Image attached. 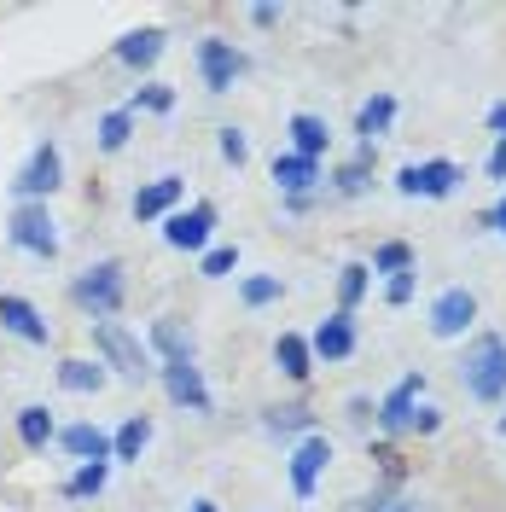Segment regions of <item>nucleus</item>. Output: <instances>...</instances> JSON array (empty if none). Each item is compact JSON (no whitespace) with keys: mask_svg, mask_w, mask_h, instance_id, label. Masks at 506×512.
I'll return each mask as SVG.
<instances>
[{"mask_svg":"<svg viewBox=\"0 0 506 512\" xmlns=\"http://www.w3.org/2000/svg\"><path fill=\"white\" fill-rule=\"evenodd\" d=\"M181 192H187L181 175H158V181H146V187L134 192V222H158V216H169V210L181 204Z\"/></svg>","mask_w":506,"mask_h":512,"instance_id":"4468645a","label":"nucleus"},{"mask_svg":"<svg viewBox=\"0 0 506 512\" xmlns=\"http://www.w3.org/2000/svg\"><path fill=\"white\" fill-rule=\"evenodd\" d=\"M53 443H59L64 454H76L82 466H88V460H111V437H105L99 425H64Z\"/></svg>","mask_w":506,"mask_h":512,"instance_id":"6ab92c4d","label":"nucleus"},{"mask_svg":"<svg viewBox=\"0 0 506 512\" xmlns=\"http://www.w3.org/2000/svg\"><path fill=\"white\" fill-rule=\"evenodd\" d=\"M280 274H251V280H245V286H239V297H245V303H251V309H268V303H280Z\"/></svg>","mask_w":506,"mask_h":512,"instance_id":"7c9ffc66","label":"nucleus"},{"mask_svg":"<svg viewBox=\"0 0 506 512\" xmlns=\"http://www.w3.org/2000/svg\"><path fill=\"white\" fill-rule=\"evenodd\" d=\"M123 291H128L123 262H117V256H105V262L82 268V274L70 280V303H76V309L99 326V320H111L117 309H123Z\"/></svg>","mask_w":506,"mask_h":512,"instance_id":"f03ea898","label":"nucleus"},{"mask_svg":"<svg viewBox=\"0 0 506 512\" xmlns=\"http://www.w3.org/2000/svg\"><path fill=\"white\" fill-rule=\"evenodd\" d=\"M460 384H466V396L477 402H501L506 396V338L501 332H477L466 355H460Z\"/></svg>","mask_w":506,"mask_h":512,"instance_id":"f257e3e1","label":"nucleus"},{"mask_svg":"<svg viewBox=\"0 0 506 512\" xmlns=\"http://www.w3.org/2000/svg\"><path fill=\"white\" fill-rule=\"evenodd\" d=\"M262 425L274 431V437H297V431H315V408L309 402H280V408H268Z\"/></svg>","mask_w":506,"mask_h":512,"instance_id":"393cba45","label":"nucleus"},{"mask_svg":"<svg viewBox=\"0 0 506 512\" xmlns=\"http://www.w3.org/2000/svg\"><path fill=\"white\" fill-rule=\"evenodd\" d=\"M489 175L506 181V140H495V152H489Z\"/></svg>","mask_w":506,"mask_h":512,"instance_id":"58836bf2","label":"nucleus"},{"mask_svg":"<svg viewBox=\"0 0 506 512\" xmlns=\"http://www.w3.org/2000/svg\"><path fill=\"white\" fill-rule=\"evenodd\" d=\"M6 239H12L18 251L41 256V262H53V256H59V233H53L47 204H18V210H12V222H6Z\"/></svg>","mask_w":506,"mask_h":512,"instance_id":"20e7f679","label":"nucleus"},{"mask_svg":"<svg viewBox=\"0 0 506 512\" xmlns=\"http://www.w3.org/2000/svg\"><path fill=\"white\" fill-rule=\"evenodd\" d=\"M59 431H53V414L41 408V402H30V408H18V443L30 448V454H41V448L53 443Z\"/></svg>","mask_w":506,"mask_h":512,"instance_id":"b1692460","label":"nucleus"},{"mask_svg":"<svg viewBox=\"0 0 506 512\" xmlns=\"http://www.w3.org/2000/svg\"><path fill=\"white\" fill-rule=\"evenodd\" d=\"M326 146H332V128H326V117H315V111H297L291 117V152L297 158H326Z\"/></svg>","mask_w":506,"mask_h":512,"instance_id":"a211bd4d","label":"nucleus"},{"mask_svg":"<svg viewBox=\"0 0 506 512\" xmlns=\"http://www.w3.org/2000/svg\"><path fill=\"white\" fill-rule=\"evenodd\" d=\"M187 512H216V501H192V507Z\"/></svg>","mask_w":506,"mask_h":512,"instance_id":"37998d69","label":"nucleus"},{"mask_svg":"<svg viewBox=\"0 0 506 512\" xmlns=\"http://www.w3.org/2000/svg\"><path fill=\"white\" fill-rule=\"evenodd\" d=\"M0 326H6L12 338L35 344V350H47V344H53V326L41 320V309H35L30 297H12V291H0Z\"/></svg>","mask_w":506,"mask_h":512,"instance_id":"9d476101","label":"nucleus"},{"mask_svg":"<svg viewBox=\"0 0 506 512\" xmlns=\"http://www.w3.org/2000/svg\"><path fill=\"white\" fill-rule=\"evenodd\" d=\"M105 478H111V460H88V466H76V472L64 478V495H70V501H88V495L105 489Z\"/></svg>","mask_w":506,"mask_h":512,"instance_id":"a878e982","label":"nucleus"},{"mask_svg":"<svg viewBox=\"0 0 506 512\" xmlns=\"http://www.w3.org/2000/svg\"><path fill=\"white\" fill-rule=\"evenodd\" d=\"M233 268H239V245H216V251H204V262H198L204 280H227Z\"/></svg>","mask_w":506,"mask_h":512,"instance_id":"473e14b6","label":"nucleus"},{"mask_svg":"<svg viewBox=\"0 0 506 512\" xmlns=\"http://www.w3.org/2000/svg\"><path fill=\"white\" fill-rule=\"evenodd\" d=\"M140 105H146V111H169V105H175V94H169L163 82H146V88L134 94V105H128V111H140Z\"/></svg>","mask_w":506,"mask_h":512,"instance_id":"72a5a7b5","label":"nucleus"},{"mask_svg":"<svg viewBox=\"0 0 506 512\" xmlns=\"http://www.w3.org/2000/svg\"><path fill=\"white\" fill-rule=\"evenodd\" d=\"M408 268H413V251L402 245V239H390V245L373 251V274H408Z\"/></svg>","mask_w":506,"mask_h":512,"instance_id":"2f4dec72","label":"nucleus"},{"mask_svg":"<svg viewBox=\"0 0 506 512\" xmlns=\"http://www.w3.org/2000/svg\"><path fill=\"white\" fill-rule=\"evenodd\" d=\"M483 227H501V233H506V198L495 204V210H489V216H483Z\"/></svg>","mask_w":506,"mask_h":512,"instance_id":"a19ab883","label":"nucleus"},{"mask_svg":"<svg viewBox=\"0 0 506 512\" xmlns=\"http://www.w3.org/2000/svg\"><path fill=\"white\" fill-rule=\"evenodd\" d=\"M437 425H443V414H437V408H425V402H419V414H413V431H419V437H431V431H437Z\"/></svg>","mask_w":506,"mask_h":512,"instance_id":"c9c22d12","label":"nucleus"},{"mask_svg":"<svg viewBox=\"0 0 506 512\" xmlns=\"http://www.w3.org/2000/svg\"><path fill=\"white\" fill-rule=\"evenodd\" d=\"M163 53V30H134L117 41V64H128V70H152Z\"/></svg>","mask_w":506,"mask_h":512,"instance_id":"4be33fe9","label":"nucleus"},{"mask_svg":"<svg viewBox=\"0 0 506 512\" xmlns=\"http://www.w3.org/2000/svg\"><path fill=\"white\" fill-rule=\"evenodd\" d=\"M105 361H88V355H64L59 361V390H70V396H99L105 390Z\"/></svg>","mask_w":506,"mask_h":512,"instance_id":"dca6fc26","label":"nucleus"},{"mask_svg":"<svg viewBox=\"0 0 506 512\" xmlns=\"http://www.w3.org/2000/svg\"><path fill=\"white\" fill-rule=\"evenodd\" d=\"M419 396H425V373H408V379L396 384L390 396H384L379 408V425H384V437H402V431H413V414H419Z\"/></svg>","mask_w":506,"mask_h":512,"instance_id":"1a4fd4ad","label":"nucleus"},{"mask_svg":"<svg viewBox=\"0 0 506 512\" xmlns=\"http://www.w3.org/2000/svg\"><path fill=\"white\" fill-rule=\"evenodd\" d=\"M390 123H396V99L373 94L361 111H355V134H361V146H379V134H390Z\"/></svg>","mask_w":506,"mask_h":512,"instance_id":"412c9836","label":"nucleus"},{"mask_svg":"<svg viewBox=\"0 0 506 512\" xmlns=\"http://www.w3.org/2000/svg\"><path fill=\"white\" fill-rule=\"evenodd\" d=\"M367 274H373L367 262H349L344 274H338V303H344V315L361 303V297H367Z\"/></svg>","mask_w":506,"mask_h":512,"instance_id":"c756f323","label":"nucleus"},{"mask_svg":"<svg viewBox=\"0 0 506 512\" xmlns=\"http://www.w3.org/2000/svg\"><path fill=\"white\" fill-rule=\"evenodd\" d=\"M274 181H280L285 198H309V187L320 181V163L297 158V152H274Z\"/></svg>","mask_w":506,"mask_h":512,"instance_id":"f3484780","label":"nucleus"},{"mask_svg":"<svg viewBox=\"0 0 506 512\" xmlns=\"http://www.w3.org/2000/svg\"><path fill=\"white\" fill-rule=\"evenodd\" d=\"M384 512H419V501H390Z\"/></svg>","mask_w":506,"mask_h":512,"instance_id":"79ce46f5","label":"nucleus"},{"mask_svg":"<svg viewBox=\"0 0 506 512\" xmlns=\"http://www.w3.org/2000/svg\"><path fill=\"white\" fill-rule=\"evenodd\" d=\"M146 443H152V419H146V414H128L123 425H117V437H111V460H140V454H146Z\"/></svg>","mask_w":506,"mask_h":512,"instance_id":"5701e85b","label":"nucleus"},{"mask_svg":"<svg viewBox=\"0 0 506 512\" xmlns=\"http://www.w3.org/2000/svg\"><path fill=\"white\" fill-rule=\"evenodd\" d=\"M222 158L233 163V169L251 158V140H245V128H222Z\"/></svg>","mask_w":506,"mask_h":512,"instance_id":"f704fd0d","label":"nucleus"},{"mask_svg":"<svg viewBox=\"0 0 506 512\" xmlns=\"http://www.w3.org/2000/svg\"><path fill=\"white\" fill-rule=\"evenodd\" d=\"M274 361H280L285 379H297V384L315 373V350H309V338H303V332H280V344H274Z\"/></svg>","mask_w":506,"mask_h":512,"instance_id":"aec40b11","label":"nucleus"},{"mask_svg":"<svg viewBox=\"0 0 506 512\" xmlns=\"http://www.w3.org/2000/svg\"><path fill=\"white\" fill-rule=\"evenodd\" d=\"M501 437H506V414H501Z\"/></svg>","mask_w":506,"mask_h":512,"instance_id":"c03bdc74","label":"nucleus"},{"mask_svg":"<svg viewBox=\"0 0 506 512\" xmlns=\"http://www.w3.org/2000/svg\"><path fill=\"white\" fill-rule=\"evenodd\" d=\"M152 350H158L163 361H192V338L175 320H152Z\"/></svg>","mask_w":506,"mask_h":512,"instance_id":"cd10ccee","label":"nucleus"},{"mask_svg":"<svg viewBox=\"0 0 506 512\" xmlns=\"http://www.w3.org/2000/svg\"><path fill=\"white\" fill-rule=\"evenodd\" d=\"M454 187H460V169H454L448 158L408 163V169L396 175V192H402V198H448Z\"/></svg>","mask_w":506,"mask_h":512,"instance_id":"0eeeda50","label":"nucleus"},{"mask_svg":"<svg viewBox=\"0 0 506 512\" xmlns=\"http://www.w3.org/2000/svg\"><path fill=\"white\" fill-rule=\"evenodd\" d=\"M210 227H216V204L198 198L192 210H175V216L163 222V239H169L175 251H204V245H210Z\"/></svg>","mask_w":506,"mask_h":512,"instance_id":"6e6552de","label":"nucleus"},{"mask_svg":"<svg viewBox=\"0 0 506 512\" xmlns=\"http://www.w3.org/2000/svg\"><path fill=\"white\" fill-rule=\"evenodd\" d=\"M332 187L344 192V198H361V192L373 187V146H361V158L344 163V169L332 175Z\"/></svg>","mask_w":506,"mask_h":512,"instance_id":"bb28decb","label":"nucleus"},{"mask_svg":"<svg viewBox=\"0 0 506 512\" xmlns=\"http://www.w3.org/2000/svg\"><path fill=\"white\" fill-rule=\"evenodd\" d=\"M326 460H332V437L309 431V437L297 443V454H291V489H297V501H309V495H315V483H320V472H326Z\"/></svg>","mask_w":506,"mask_h":512,"instance_id":"f8f14e48","label":"nucleus"},{"mask_svg":"<svg viewBox=\"0 0 506 512\" xmlns=\"http://www.w3.org/2000/svg\"><path fill=\"white\" fill-rule=\"evenodd\" d=\"M134 134V111H105L99 117V152H123Z\"/></svg>","mask_w":506,"mask_h":512,"instance_id":"c85d7f7f","label":"nucleus"},{"mask_svg":"<svg viewBox=\"0 0 506 512\" xmlns=\"http://www.w3.org/2000/svg\"><path fill=\"white\" fill-rule=\"evenodd\" d=\"M94 350H99V361H105V373H117V379H128V384H146L158 367H152V350L128 332V326H117V320H99L94 326Z\"/></svg>","mask_w":506,"mask_h":512,"instance_id":"7ed1b4c3","label":"nucleus"},{"mask_svg":"<svg viewBox=\"0 0 506 512\" xmlns=\"http://www.w3.org/2000/svg\"><path fill=\"white\" fill-rule=\"evenodd\" d=\"M309 350H315L320 361H349V355H355V320H349L344 309L332 320H320L315 338H309Z\"/></svg>","mask_w":506,"mask_h":512,"instance_id":"2eb2a0df","label":"nucleus"},{"mask_svg":"<svg viewBox=\"0 0 506 512\" xmlns=\"http://www.w3.org/2000/svg\"><path fill=\"white\" fill-rule=\"evenodd\" d=\"M245 64L251 59H245L233 41H222V35H204V41H198V70H204V88H210V94H227V88L245 76Z\"/></svg>","mask_w":506,"mask_h":512,"instance_id":"423d86ee","label":"nucleus"},{"mask_svg":"<svg viewBox=\"0 0 506 512\" xmlns=\"http://www.w3.org/2000/svg\"><path fill=\"white\" fill-rule=\"evenodd\" d=\"M251 24L256 30H274L280 24V6H251Z\"/></svg>","mask_w":506,"mask_h":512,"instance_id":"4c0bfd02","label":"nucleus"},{"mask_svg":"<svg viewBox=\"0 0 506 512\" xmlns=\"http://www.w3.org/2000/svg\"><path fill=\"white\" fill-rule=\"evenodd\" d=\"M408 297H413V268H408V274H396V280H390V303H396V309H402Z\"/></svg>","mask_w":506,"mask_h":512,"instance_id":"e433bc0d","label":"nucleus"},{"mask_svg":"<svg viewBox=\"0 0 506 512\" xmlns=\"http://www.w3.org/2000/svg\"><path fill=\"white\" fill-rule=\"evenodd\" d=\"M59 175H64L59 146H53V140H41V146L30 152V163L18 169V181H12V192H18L24 204H47V198L59 192Z\"/></svg>","mask_w":506,"mask_h":512,"instance_id":"39448f33","label":"nucleus"},{"mask_svg":"<svg viewBox=\"0 0 506 512\" xmlns=\"http://www.w3.org/2000/svg\"><path fill=\"white\" fill-rule=\"evenodd\" d=\"M472 320H477V297L466 286H448L443 297L431 303V332H437V338H460Z\"/></svg>","mask_w":506,"mask_h":512,"instance_id":"ddd939ff","label":"nucleus"},{"mask_svg":"<svg viewBox=\"0 0 506 512\" xmlns=\"http://www.w3.org/2000/svg\"><path fill=\"white\" fill-rule=\"evenodd\" d=\"M163 390H169V402L175 408H192V414H210V384H204V373L192 367V361H163Z\"/></svg>","mask_w":506,"mask_h":512,"instance_id":"9b49d317","label":"nucleus"},{"mask_svg":"<svg viewBox=\"0 0 506 512\" xmlns=\"http://www.w3.org/2000/svg\"><path fill=\"white\" fill-rule=\"evenodd\" d=\"M489 128L506 140V99H501V105H489Z\"/></svg>","mask_w":506,"mask_h":512,"instance_id":"ea45409f","label":"nucleus"}]
</instances>
